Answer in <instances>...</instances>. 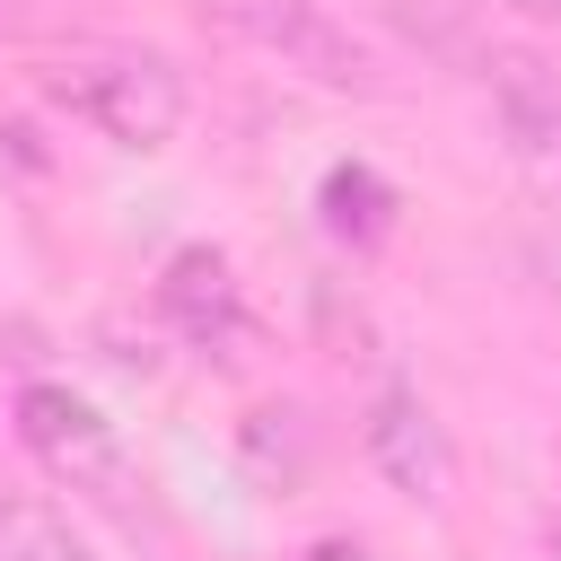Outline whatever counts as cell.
Here are the masks:
<instances>
[{"instance_id":"6da1fadb","label":"cell","mask_w":561,"mask_h":561,"mask_svg":"<svg viewBox=\"0 0 561 561\" xmlns=\"http://www.w3.org/2000/svg\"><path fill=\"white\" fill-rule=\"evenodd\" d=\"M44 96H53L70 123L105 131L114 149H167L175 123H184V79H175V61L131 53V44H96V53L44 61Z\"/></svg>"},{"instance_id":"7a4b0ae2","label":"cell","mask_w":561,"mask_h":561,"mask_svg":"<svg viewBox=\"0 0 561 561\" xmlns=\"http://www.w3.org/2000/svg\"><path fill=\"white\" fill-rule=\"evenodd\" d=\"M18 438H26V456H35L61 491L105 500V508H131L140 473H131V456H123L114 421H105L88 394H70V386H53V377L18 386Z\"/></svg>"},{"instance_id":"3957f363","label":"cell","mask_w":561,"mask_h":561,"mask_svg":"<svg viewBox=\"0 0 561 561\" xmlns=\"http://www.w3.org/2000/svg\"><path fill=\"white\" fill-rule=\"evenodd\" d=\"M237 26L263 44V53H280L289 70H307V79H324V88H368V44L324 9V0H237Z\"/></svg>"},{"instance_id":"277c9868","label":"cell","mask_w":561,"mask_h":561,"mask_svg":"<svg viewBox=\"0 0 561 561\" xmlns=\"http://www.w3.org/2000/svg\"><path fill=\"white\" fill-rule=\"evenodd\" d=\"M158 316H167L193 351H219V359H237V342L254 333L245 289H237V272H228L219 245H184V254H167V272H158Z\"/></svg>"},{"instance_id":"5b68a950","label":"cell","mask_w":561,"mask_h":561,"mask_svg":"<svg viewBox=\"0 0 561 561\" xmlns=\"http://www.w3.org/2000/svg\"><path fill=\"white\" fill-rule=\"evenodd\" d=\"M359 447L403 500H438L447 491V447H438V421H430V403L412 386H377V403L359 421Z\"/></svg>"},{"instance_id":"8992f818","label":"cell","mask_w":561,"mask_h":561,"mask_svg":"<svg viewBox=\"0 0 561 561\" xmlns=\"http://www.w3.org/2000/svg\"><path fill=\"white\" fill-rule=\"evenodd\" d=\"M491 105H500L508 140H517L535 167H552V175H561V70H543V61L508 53V61H491Z\"/></svg>"},{"instance_id":"52a82bcc","label":"cell","mask_w":561,"mask_h":561,"mask_svg":"<svg viewBox=\"0 0 561 561\" xmlns=\"http://www.w3.org/2000/svg\"><path fill=\"white\" fill-rule=\"evenodd\" d=\"M0 561H105V552H96L61 508L9 491V508H0Z\"/></svg>"},{"instance_id":"ba28073f","label":"cell","mask_w":561,"mask_h":561,"mask_svg":"<svg viewBox=\"0 0 561 561\" xmlns=\"http://www.w3.org/2000/svg\"><path fill=\"white\" fill-rule=\"evenodd\" d=\"M324 228L351 237V245H377V237L394 228L386 175H377V167H333V175H324Z\"/></svg>"},{"instance_id":"9c48e42d","label":"cell","mask_w":561,"mask_h":561,"mask_svg":"<svg viewBox=\"0 0 561 561\" xmlns=\"http://www.w3.org/2000/svg\"><path fill=\"white\" fill-rule=\"evenodd\" d=\"M307 561H368V543H351V535H324V543H307Z\"/></svg>"},{"instance_id":"30bf717a","label":"cell","mask_w":561,"mask_h":561,"mask_svg":"<svg viewBox=\"0 0 561 561\" xmlns=\"http://www.w3.org/2000/svg\"><path fill=\"white\" fill-rule=\"evenodd\" d=\"M517 18H535V26H561V0H508Z\"/></svg>"},{"instance_id":"8fae6325","label":"cell","mask_w":561,"mask_h":561,"mask_svg":"<svg viewBox=\"0 0 561 561\" xmlns=\"http://www.w3.org/2000/svg\"><path fill=\"white\" fill-rule=\"evenodd\" d=\"M543 561H561V526H552V535H543Z\"/></svg>"},{"instance_id":"7c38bea8","label":"cell","mask_w":561,"mask_h":561,"mask_svg":"<svg viewBox=\"0 0 561 561\" xmlns=\"http://www.w3.org/2000/svg\"><path fill=\"white\" fill-rule=\"evenodd\" d=\"M0 508H9V473H0Z\"/></svg>"}]
</instances>
